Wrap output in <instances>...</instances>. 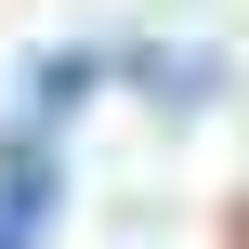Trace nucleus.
I'll list each match as a JSON object with an SVG mask.
<instances>
[{"label": "nucleus", "mask_w": 249, "mask_h": 249, "mask_svg": "<svg viewBox=\"0 0 249 249\" xmlns=\"http://www.w3.org/2000/svg\"><path fill=\"white\" fill-rule=\"evenodd\" d=\"M0 249H39V236H26V223H0Z\"/></svg>", "instance_id": "obj_2"}, {"label": "nucleus", "mask_w": 249, "mask_h": 249, "mask_svg": "<svg viewBox=\"0 0 249 249\" xmlns=\"http://www.w3.org/2000/svg\"><path fill=\"white\" fill-rule=\"evenodd\" d=\"M144 92L184 118V105H223V53H144Z\"/></svg>", "instance_id": "obj_1"}]
</instances>
